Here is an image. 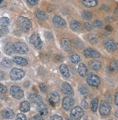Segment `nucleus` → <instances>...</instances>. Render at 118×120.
I'll use <instances>...</instances> for the list:
<instances>
[{"label": "nucleus", "mask_w": 118, "mask_h": 120, "mask_svg": "<svg viewBox=\"0 0 118 120\" xmlns=\"http://www.w3.org/2000/svg\"><path fill=\"white\" fill-rule=\"evenodd\" d=\"M16 24H17V26L20 28V30H21L23 32H28L29 29L31 28V25H32L30 20H28V18L23 16L19 17V18L17 19Z\"/></svg>", "instance_id": "1"}, {"label": "nucleus", "mask_w": 118, "mask_h": 120, "mask_svg": "<svg viewBox=\"0 0 118 120\" xmlns=\"http://www.w3.org/2000/svg\"><path fill=\"white\" fill-rule=\"evenodd\" d=\"M13 46L15 51L19 54H26L28 51L27 44L23 42H16L13 44Z\"/></svg>", "instance_id": "2"}, {"label": "nucleus", "mask_w": 118, "mask_h": 120, "mask_svg": "<svg viewBox=\"0 0 118 120\" xmlns=\"http://www.w3.org/2000/svg\"><path fill=\"white\" fill-rule=\"evenodd\" d=\"M10 75L12 80H15V81L20 80L24 78L25 72L23 70L18 69V68H13L10 71Z\"/></svg>", "instance_id": "3"}, {"label": "nucleus", "mask_w": 118, "mask_h": 120, "mask_svg": "<svg viewBox=\"0 0 118 120\" xmlns=\"http://www.w3.org/2000/svg\"><path fill=\"white\" fill-rule=\"evenodd\" d=\"M11 96L16 99H21L24 96L23 90L18 85H12L10 90Z\"/></svg>", "instance_id": "4"}, {"label": "nucleus", "mask_w": 118, "mask_h": 120, "mask_svg": "<svg viewBox=\"0 0 118 120\" xmlns=\"http://www.w3.org/2000/svg\"><path fill=\"white\" fill-rule=\"evenodd\" d=\"M83 115H84L83 110L80 106H75L72 109L70 112V117L73 120H80V119Z\"/></svg>", "instance_id": "5"}, {"label": "nucleus", "mask_w": 118, "mask_h": 120, "mask_svg": "<svg viewBox=\"0 0 118 120\" xmlns=\"http://www.w3.org/2000/svg\"><path fill=\"white\" fill-rule=\"evenodd\" d=\"M30 43L33 44L37 49H41L43 46V42L37 33H34L30 37Z\"/></svg>", "instance_id": "6"}, {"label": "nucleus", "mask_w": 118, "mask_h": 120, "mask_svg": "<svg viewBox=\"0 0 118 120\" xmlns=\"http://www.w3.org/2000/svg\"><path fill=\"white\" fill-rule=\"evenodd\" d=\"M86 81L90 86H92V87H98L101 82L99 77L95 74H90L87 77Z\"/></svg>", "instance_id": "7"}, {"label": "nucleus", "mask_w": 118, "mask_h": 120, "mask_svg": "<svg viewBox=\"0 0 118 120\" xmlns=\"http://www.w3.org/2000/svg\"><path fill=\"white\" fill-rule=\"evenodd\" d=\"M99 112L104 116H108L111 113V106L107 101H102L99 106Z\"/></svg>", "instance_id": "8"}, {"label": "nucleus", "mask_w": 118, "mask_h": 120, "mask_svg": "<svg viewBox=\"0 0 118 120\" xmlns=\"http://www.w3.org/2000/svg\"><path fill=\"white\" fill-rule=\"evenodd\" d=\"M104 46L109 51H110V52L114 51L117 49V46L116 44V43L114 42V41L113 39H111V38H108V39L104 40Z\"/></svg>", "instance_id": "9"}, {"label": "nucleus", "mask_w": 118, "mask_h": 120, "mask_svg": "<svg viewBox=\"0 0 118 120\" xmlns=\"http://www.w3.org/2000/svg\"><path fill=\"white\" fill-rule=\"evenodd\" d=\"M61 46L66 52H71L73 50L72 44L71 41L68 38H62L61 41Z\"/></svg>", "instance_id": "10"}, {"label": "nucleus", "mask_w": 118, "mask_h": 120, "mask_svg": "<svg viewBox=\"0 0 118 120\" xmlns=\"http://www.w3.org/2000/svg\"><path fill=\"white\" fill-rule=\"evenodd\" d=\"M49 104L51 105L52 106H54L56 104L59 103L60 100V95L58 94L57 92H52L49 95Z\"/></svg>", "instance_id": "11"}, {"label": "nucleus", "mask_w": 118, "mask_h": 120, "mask_svg": "<svg viewBox=\"0 0 118 120\" xmlns=\"http://www.w3.org/2000/svg\"><path fill=\"white\" fill-rule=\"evenodd\" d=\"M74 104H75L74 99L72 98L71 97L67 96V97H65L62 101V107L65 110L68 111L72 108Z\"/></svg>", "instance_id": "12"}, {"label": "nucleus", "mask_w": 118, "mask_h": 120, "mask_svg": "<svg viewBox=\"0 0 118 120\" xmlns=\"http://www.w3.org/2000/svg\"><path fill=\"white\" fill-rule=\"evenodd\" d=\"M84 55L87 58H98L100 56L99 52L91 48H87L84 50Z\"/></svg>", "instance_id": "13"}, {"label": "nucleus", "mask_w": 118, "mask_h": 120, "mask_svg": "<svg viewBox=\"0 0 118 120\" xmlns=\"http://www.w3.org/2000/svg\"><path fill=\"white\" fill-rule=\"evenodd\" d=\"M61 90L63 93L65 94V95H72V94L74 93L71 85L66 82H64L63 83H62Z\"/></svg>", "instance_id": "14"}, {"label": "nucleus", "mask_w": 118, "mask_h": 120, "mask_svg": "<svg viewBox=\"0 0 118 120\" xmlns=\"http://www.w3.org/2000/svg\"><path fill=\"white\" fill-rule=\"evenodd\" d=\"M52 21H53V24L57 28H62V27L64 26V25H65V24H66L65 20H63L62 18H60V17L57 16V15L54 16Z\"/></svg>", "instance_id": "15"}, {"label": "nucleus", "mask_w": 118, "mask_h": 120, "mask_svg": "<svg viewBox=\"0 0 118 120\" xmlns=\"http://www.w3.org/2000/svg\"><path fill=\"white\" fill-rule=\"evenodd\" d=\"M28 99L32 103L36 104H39L41 103H43L42 98L38 95V94H36V93H30L28 96Z\"/></svg>", "instance_id": "16"}, {"label": "nucleus", "mask_w": 118, "mask_h": 120, "mask_svg": "<svg viewBox=\"0 0 118 120\" xmlns=\"http://www.w3.org/2000/svg\"><path fill=\"white\" fill-rule=\"evenodd\" d=\"M70 28L74 30V31H77V32H79L82 30V26H81V24L75 20H72L70 21Z\"/></svg>", "instance_id": "17"}, {"label": "nucleus", "mask_w": 118, "mask_h": 120, "mask_svg": "<svg viewBox=\"0 0 118 120\" xmlns=\"http://www.w3.org/2000/svg\"><path fill=\"white\" fill-rule=\"evenodd\" d=\"M60 72L62 74V75L65 78H70V70L68 69V67H67L66 64H61L60 67Z\"/></svg>", "instance_id": "18"}, {"label": "nucleus", "mask_w": 118, "mask_h": 120, "mask_svg": "<svg viewBox=\"0 0 118 120\" xmlns=\"http://www.w3.org/2000/svg\"><path fill=\"white\" fill-rule=\"evenodd\" d=\"M36 109L41 115H47L48 114V112H49L48 109L46 107L44 103H41L39 104H37Z\"/></svg>", "instance_id": "19"}, {"label": "nucleus", "mask_w": 118, "mask_h": 120, "mask_svg": "<svg viewBox=\"0 0 118 120\" xmlns=\"http://www.w3.org/2000/svg\"><path fill=\"white\" fill-rule=\"evenodd\" d=\"M78 72L79 73V75L81 77H86L88 72V69H87V67L86 66L85 64L83 63H80L78 67Z\"/></svg>", "instance_id": "20"}, {"label": "nucleus", "mask_w": 118, "mask_h": 120, "mask_svg": "<svg viewBox=\"0 0 118 120\" xmlns=\"http://www.w3.org/2000/svg\"><path fill=\"white\" fill-rule=\"evenodd\" d=\"M13 62H15V64L20 65V66H26L28 64V61L23 57L20 56H15L13 58Z\"/></svg>", "instance_id": "21"}, {"label": "nucleus", "mask_w": 118, "mask_h": 120, "mask_svg": "<svg viewBox=\"0 0 118 120\" xmlns=\"http://www.w3.org/2000/svg\"><path fill=\"white\" fill-rule=\"evenodd\" d=\"M89 66L92 70H99L102 67V63L98 60H91L89 62Z\"/></svg>", "instance_id": "22"}, {"label": "nucleus", "mask_w": 118, "mask_h": 120, "mask_svg": "<svg viewBox=\"0 0 118 120\" xmlns=\"http://www.w3.org/2000/svg\"><path fill=\"white\" fill-rule=\"evenodd\" d=\"M30 109V104L28 101H23L20 104V110L22 112H28Z\"/></svg>", "instance_id": "23"}, {"label": "nucleus", "mask_w": 118, "mask_h": 120, "mask_svg": "<svg viewBox=\"0 0 118 120\" xmlns=\"http://www.w3.org/2000/svg\"><path fill=\"white\" fill-rule=\"evenodd\" d=\"M15 116V114L12 109H5L2 112V117L4 119H12Z\"/></svg>", "instance_id": "24"}, {"label": "nucleus", "mask_w": 118, "mask_h": 120, "mask_svg": "<svg viewBox=\"0 0 118 120\" xmlns=\"http://www.w3.org/2000/svg\"><path fill=\"white\" fill-rule=\"evenodd\" d=\"M4 51H5V53L7 55H10V56L12 55L15 52V49H14L13 44H10V43H8V44H7L5 47H4Z\"/></svg>", "instance_id": "25"}, {"label": "nucleus", "mask_w": 118, "mask_h": 120, "mask_svg": "<svg viewBox=\"0 0 118 120\" xmlns=\"http://www.w3.org/2000/svg\"><path fill=\"white\" fill-rule=\"evenodd\" d=\"M36 18L40 21L46 20L48 19V15L45 12H42L41 10H37L36 12Z\"/></svg>", "instance_id": "26"}, {"label": "nucleus", "mask_w": 118, "mask_h": 120, "mask_svg": "<svg viewBox=\"0 0 118 120\" xmlns=\"http://www.w3.org/2000/svg\"><path fill=\"white\" fill-rule=\"evenodd\" d=\"M82 3L87 7H94L97 5L98 0H82Z\"/></svg>", "instance_id": "27"}, {"label": "nucleus", "mask_w": 118, "mask_h": 120, "mask_svg": "<svg viewBox=\"0 0 118 120\" xmlns=\"http://www.w3.org/2000/svg\"><path fill=\"white\" fill-rule=\"evenodd\" d=\"M98 105H99V99L98 98H94L92 100L91 103V109L93 112H96L97 108H98Z\"/></svg>", "instance_id": "28"}, {"label": "nucleus", "mask_w": 118, "mask_h": 120, "mask_svg": "<svg viewBox=\"0 0 118 120\" xmlns=\"http://www.w3.org/2000/svg\"><path fill=\"white\" fill-rule=\"evenodd\" d=\"M109 70L110 72H114V71L118 70V61L117 60H113V61L110 63Z\"/></svg>", "instance_id": "29"}, {"label": "nucleus", "mask_w": 118, "mask_h": 120, "mask_svg": "<svg viewBox=\"0 0 118 120\" xmlns=\"http://www.w3.org/2000/svg\"><path fill=\"white\" fill-rule=\"evenodd\" d=\"M70 61L72 62V63L76 64L78 63H79V62L80 61V57L77 54H72L70 56Z\"/></svg>", "instance_id": "30"}, {"label": "nucleus", "mask_w": 118, "mask_h": 120, "mask_svg": "<svg viewBox=\"0 0 118 120\" xmlns=\"http://www.w3.org/2000/svg\"><path fill=\"white\" fill-rule=\"evenodd\" d=\"M2 64L5 67H10L12 66V61L8 58H4L2 61Z\"/></svg>", "instance_id": "31"}, {"label": "nucleus", "mask_w": 118, "mask_h": 120, "mask_svg": "<svg viewBox=\"0 0 118 120\" xmlns=\"http://www.w3.org/2000/svg\"><path fill=\"white\" fill-rule=\"evenodd\" d=\"M8 33H9V30H8L7 26H4V25H0V38L6 36Z\"/></svg>", "instance_id": "32"}, {"label": "nucleus", "mask_w": 118, "mask_h": 120, "mask_svg": "<svg viewBox=\"0 0 118 120\" xmlns=\"http://www.w3.org/2000/svg\"><path fill=\"white\" fill-rule=\"evenodd\" d=\"M88 41L91 44H96L99 42V39L96 35H94V34H91V35H90L88 36Z\"/></svg>", "instance_id": "33"}, {"label": "nucleus", "mask_w": 118, "mask_h": 120, "mask_svg": "<svg viewBox=\"0 0 118 120\" xmlns=\"http://www.w3.org/2000/svg\"><path fill=\"white\" fill-rule=\"evenodd\" d=\"M82 17L83 19H85L86 20H89L92 19V13L88 11H83L82 12Z\"/></svg>", "instance_id": "34"}, {"label": "nucleus", "mask_w": 118, "mask_h": 120, "mask_svg": "<svg viewBox=\"0 0 118 120\" xmlns=\"http://www.w3.org/2000/svg\"><path fill=\"white\" fill-rule=\"evenodd\" d=\"M93 25H94V27H96V28H102L103 25H104V23L102 21L96 20H94V22H93Z\"/></svg>", "instance_id": "35"}, {"label": "nucleus", "mask_w": 118, "mask_h": 120, "mask_svg": "<svg viewBox=\"0 0 118 120\" xmlns=\"http://www.w3.org/2000/svg\"><path fill=\"white\" fill-rule=\"evenodd\" d=\"M10 23V20L7 18H2L0 19V24L2 25H4V26H7V25H9Z\"/></svg>", "instance_id": "36"}, {"label": "nucleus", "mask_w": 118, "mask_h": 120, "mask_svg": "<svg viewBox=\"0 0 118 120\" xmlns=\"http://www.w3.org/2000/svg\"><path fill=\"white\" fill-rule=\"evenodd\" d=\"M79 91L82 95H86L87 93H88V89L85 86H82L81 88H80Z\"/></svg>", "instance_id": "37"}, {"label": "nucleus", "mask_w": 118, "mask_h": 120, "mask_svg": "<svg viewBox=\"0 0 118 120\" xmlns=\"http://www.w3.org/2000/svg\"><path fill=\"white\" fill-rule=\"evenodd\" d=\"M39 88H40L41 92H43V93H46L48 90V88L46 86V85L44 83H41L39 85Z\"/></svg>", "instance_id": "38"}, {"label": "nucleus", "mask_w": 118, "mask_h": 120, "mask_svg": "<svg viewBox=\"0 0 118 120\" xmlns=\"http://www.w3.org/2000/svg\"><path fill=\"white\" fill-rule=\"evenodd\" d=\"M16 120H26V116L23 114H18L17 115Z\"/></svg>", "instance_id": "39"}, {"label": "nucleus", "mask_w": 118, "mask_h": 120, "mask_svg": "<svg viewBox=\"0 0 118 120\" xmlns=\"http://www.w3.org/2000/svg\"><path fill=\"white\" fill-rule=\"evenodd\" d=\"M44 36L46 37V39L48 40H52L53 38V36H52V34L50 33V32H46L44 33Z\"/></svg>", "instance_id": "40"}, {"label": "nucleus", "mask_w": 118, "mask_h": 120, "mask_svg": "<svg viewBox=\"0 0 118 120\" xmlns=\"http://www.w3.org/2000/svg\"><path fill=\"white\" fill-rule=\"evenodd\" d=\"M81 105H82V106L83 107V109H88V104L87 101H86L85 99H82V101H81Z\"/></svg>", "instance_id": "41"}, {"label": "nucleus", "mask_w": 118, "mask_h": 120, "mask_svg": "<svg viewBox=\"0 0 118 120\" xmlns=\"http://www.w3.org/2000/svg\"><path fill=\"white\" fill-rule=\"evenodd\" d=\"M7 91V88L4 86V85H3L2 83H0V93H6Z\"/></svg>", "instance_id": "42"}, {"label": "nucleus", "mask_w": 118, "mask_h": 120, "mask_svg": "<svg viewBox=\"0 0 118 120\" xmlns=\"http://www.w3.org/2000/svg\"><path fill=\"white\" fill-rule=\"evenodd\" d=\"M50 120H63L62 118L59 115H53L50 117Z\"/></svg>", "instance_id": "43"}, {"label": "nucleus", "mask_w": 118, "mask_h": 120, "mask_svg": "<svg viewBox=\"0 0 118 120\" xmlns=\"http://www.w3.org/2000/svg\"><path fill=\"white\" fill-rule=\"evenodd\" d=\"M38 1L39 0H27L28 3L32 6H34V5L37 4L38 3Z\"/></svg>", "instance_id": "44"}, {"label": "nucleus", "mask_w": 118, "mask_h": 120, "mask_svg": "<svg viewBox=\"0 0 118 120\" xmlns=\"http://www.w3.org/2000/svg\"><path fill=\"white\" fill-rule=\"evenodd\" d=\"M84 26H85L86 29H87L88 30H92V25L88 23V22H86V23H84Z\"/></svg>", "instance_id": "45"}, {"label": "nucleus", "mask_w": 118, "mask_h": 120, "mask_svg": "<svg viewBox=\"0 0 118 120\" xmlns=\"http://www.w3.org/2000/svg\"><path fill=\"white\" fill-rule=\"evenodd\" d=\"M33 120H44V119L41 115H35L33 117Z\"/></svg>", "instance_id": "46"}, {"label": "nucleus", "mask_w": 118, "mask_h": 120, "mask_svg": "<svg viewBox=\"0 0 118 120\" xmlns=\"http://www.w3.org/2000/svg\"><path fill=\"white\" fill-rule=\"evenodd\" d=\"M56 60H57L58 62H60V61H62L63 60V56L61 55V54H57L56 56Z\"/></svg>", "instance_id": "47"}, {"label": "nucleus", "mask_w": 118, "mask_h": 120, "mask_svg": "<svg viewBox=\"0 0 118 120\" xmlns=\"http://www.w3.org/2000/svg\"><path fill=\"white\" fill-rule=\"evenodd\" d=\"M7 6V3L4 0H0V8H4Z\"/></svg>", "instance_id": "48"}, {"label": "nucleus", "mask_w": 118, "mask_h": 120, "mask_svg": "<svg viewBox=\"0 0 118 120\" xmlns=\"http://www.w3.org/2000/svg\"><path fill=\"white\" fill-rule=\"evenodd\" d=\"M5 78V73L3 71L0 70V80H4Z\"/></svg>", "instance_id": "49"}, {"label": "nucleus", "mask_w": 118, "mask_h": 120, "mask_svg": "<svg viewBox=\"0 0 118 120\" xmlns=\"http://www.w3.org/2000/svg\"><path fill=\"white\" fill-rule=\"evenodd\" d=\"M114 102H115V104L118 106V93H116L115 97H114Z\"/></svg>", "instance_id": "50"}, {"label": "nucleus", "mask_w": 118, "mask_h": 120, "mask_svg": "<svg viewBox=\"0 0 118 120\" xmlns=\"http://www.w3.org/2000/svg\"><path fill=\"white\" fill-rule=\"evenodd\" d=\"M106 30H107V31H109V32L112 31V28L111 27V25H107V27H106Z\"/></svg>", "instance_id": "51"}, {"label": "nucleus", "mask_w": 118, "mask_h": 120, "mask_svg": "<svg viewBox=\"0 0 118 120\" xmlns=\"http://www.w3.org/2000/svg\"><path fill=\"white\" fill-rule=\"evenodd\" d=\"M107 18L109 19V20H107L108 22H114V20L112 18Z\"/></svg>", "instance_id": "52"}, {"label": "nucleus", "mask_w": 118, "mask_h": 120, "mask_svg": "<svg viewBox=\"0 0 118 120\" xmlns=\"http://www.w3.org/2000/svg\"><path fill=\"white\" fill-rule=\"evenodd\" d=\"M114 13H115V15H117L118 16V9H115V10H114Z\"/></svg>", "instance_id": "53"}, {"label": "nucleus", "mask_w": 118, "mask_h": 120, "mask_svg": "<svg viewBox=\"0 0 118 120\" xmlns=\"http://www.w3.org/2000/svg\"><path fill=\"white\" fill-rule=\"evenodd\" d=\"M114 116H115L117 118H118V111H117L116 112L114 113Z\"/></svg>", "instance_id": "54"}, {"label": "nucleus", "mask_w": 118, "mask_h": 120, "mask_svg": "<svg viewBox=\"0 0 118 120\" xmlns=\"http://www.w3.org/2000/svg\"><path fill=\"white\" fill-rule=\"evenodd\" d=\"M66 120H73V119H72L70 118H67V119H66Z\"/></svg>", "instance_id": "55"}]
</instances>
